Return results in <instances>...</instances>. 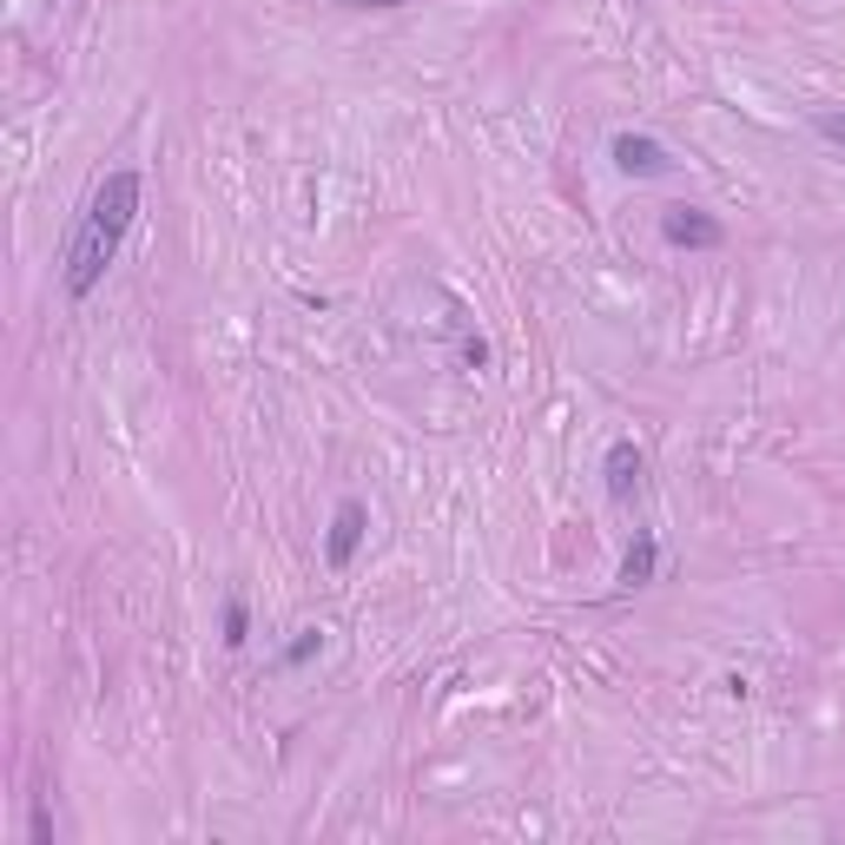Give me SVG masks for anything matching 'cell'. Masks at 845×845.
Returning a JSON list of instances; mask_svg holds the SVG:
<instances>
[{
    "instance_id": "cell-1",
    "label": "cell",
    "mask_w": 845,
    "mask_h": 845,
    "mask_svg": "<svg viewBox=\"0 0 845 845\" xmlns=\"http://www.w3.org/2000/svg\"><path fill=\"white\" fill-rule=\"evenodd\" d=\"M139 199H146V179L133 173V165H119V173H106V179L93 186L87 218H79V231H73V244H66V298H73V304L100 291L106 265L119 258V244H126V231H133V218H139Z\"/></svg>"
},
{
    "instance_id": "cell-2",
    "label": "cell",
    "mask_w": 845,
    "mask_h": 845,
    "mask_svg": "<svg viewBox=\"0 0 845 845\" xmlns=\"http://www.w3.org/2000/svg\"><path fill=\"white\" fill-rule=\"evenodd\" d=\"M608 159H615L621 179H660V173H673V152H667L654 133H615V139H608Z\"/></svg>"
},
{
    "instance_id": "cell-3",
    "label": "cell",
    "mask_w": 845,
    "mask_h": 845,
    "mask_svg": "<svg viewBox=\"0 0 845 845\" xmlns=\"http://www.w3.org/2000/svg\"><path fill=\"white\" fill-rule=\"evenodd\" d=\"M660 238H667L673 251H720V244H727V225H720L714 212H701V205H667Z\"/></svg>"
},
{
    "instance_id": "cell-4",
    "label": "cell",
    "mask_w": 845,
    "mask_h": 845,
    "mask_svg": "<svg viewBox=\"0 0 845 845\" xmlns=\"http://www.w3.org/2000/svg\"><path fill=\"white\" fill-rule=\"evenodd\" d=\"M364 535H370V509L357 495H344L337 502V516H330V535H324V562L344 575L351 562H357V548H364Z\"/></svg>"
},
{
    "instance_id": "cell-5",
    "label": "cell",
    "mask_w": 845,
    "mask_h": 845,
    "mask_svg": "<svg viewBox=\"0 0 845 845\" xmlns=\"http://www.w3.org/2000/svg\"><path fill=\"white\" fill-rule=\"evenodd\" d=\"M602 489H608V502H634V495L647 489V456H641L634 437H615V443H608V456H602Z\"/></svg>"
},
{
    "instance_id": "cell-6",
    "label": "cell",
    "mask_w": 845,
    "mask_h": 845,
    "mask_svg": "<svg viewBox=\"0 0 845 845\" xmlns=\"http://www.w3.org/2000/svg\"><path fill=\"white\" fill-rule=\"evenodd\" d=\"M660 575V535L654 529H634V542H628V555H621V588L634 595V588H647Z\"/></svg>"
},
{
    "instance_id": "cell-7",
    "label": "cell",
    "mask_w": 845,
    "mask_h": 845,
    "mask_svg": "<svg viewBox=\"0 0 845 845\" xmlns=\"http://www.w3.org/2000/svg\"><path fill=\"white\" fill-rule=\"evenodd\" d=\"M317 654H324V628H298L291 647H285V667H304V660H317Z\"/></svg>"
},
{
    "instance_id": "cell-8",
    "label": "cell",
    "mask_w": 845,
    "mask_h": 845,
    "mask_svg": "<svg viewBox=\"0 0 845 845\" xmlns=\"http://www.w3.org/2000/svg\"><path fill=\"white\" fill-rule=\"evenodd\" d=\"M244 641H251V615H244V602H238V595H231V602H225V647H231V654H238V647H244Z\"/></svg>"
},
{
    "instance_id": "cell-9",
    "label": "cell",
    "mask_w": 845,
    "mask_h": 845,
    "mask_svg": "<svg viewBox=\"0 0 845 845\" xmlns=\"http://www.w3.org/2000/svg\"><path fill=\"white\" fill-rule=\"evenodd\" d=\"M812 133H819L825 146H838V152H845V113H838V106H819V113H812Z\"/></svg>"
},
{
    "instance_id": "cell-10",
    "label": "cell",
    "mask_w": 845,
    "mask_h": 845,
    "mask_svg": "<svg viewBox=\"0 0 845 845\" xmlns=\"http://www.w3.org/2000/svg\"><path fill=\"white\" fill-rule=\"evenodd\" d=\"M463 370H489V337H463Z\"/></svg>"
},
{
    "instance_id": "cell-11",
    "label": "cell",
    "mask_w": 845,
    "mask_h": 845,
    "mask_svg": "<svg viewBox=\"0 0 845 845\" xmlns=\"http://www.w3.org/2000/svg\"><path fill=\"white\" fill-rule=\"evenodd\" d=\"M337 8H357V14H390V8H409V0H337Z\"/></svg>"
},
{
    "instance_id": "cell-12",
    "label": "cell",
    "mask_w": 845,
    "mask_h": 845,
    "mask_svg": "<svg viewBox=\"0 0 845 845\" xmlns=\"http://www.w3.org/2000/svg\"><path fill=\"white\" fill-rule=\"evenodd\" d=\"M34 845H53V812H47V806L34 812Z\"/></svg>"
}]
</instances>
